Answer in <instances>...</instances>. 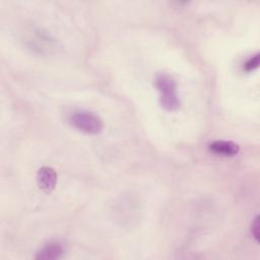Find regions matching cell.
<instances>
[{"mask_svg":"<svg viewBox=\"0 0 260 260\" xmlns=\"http://www.w3.org/2000/svg\"><path fill=\"white\" fill-rule=\"evenodd\" d=\"M154 86L159 92L160 106L169 112L177 111L181 106V99L177 90L176 80L167 73H157L154 77Z\"/></svg>","mask_w":260,"mask_h":260,"instance_id":"cell-1","label":"cell"},{"mask_svg":"<svg viewBox=\"0 0 260 260\" xmlns=\"http://www.w3.org/2000/svg\"><path fill=\"white\" fill-rule=\"evenodd\" d=\"M68 121L74 129L84 134L96 135L104 129L103 120L94 113L84 110H77L70 113Z\"/></svg>","mask_w":260,"mask_h":260,"instance_id":"cell-2","label":"cell"},{"mask_svg":"<svg viewBox=\"0 0 260 260\" xmlns=\"http://www.w3.org/2000/svg\"><path fill=\"white\" fill-rule=\"evenodd\" d=\"M37 183L40 189L45 192H51L55 189L57 184L56 171L48 166H44L39 169L37 173Z\"/></svg>","mask_w":260,"mask_h":260,"instance_id":"cell-3","label":"cell"},{"mask_svg":"<svg viewBox=\"0 0 260 260\" xmlns=\"http://www.w3.org/2000/svg\"><path fill=\"white\" fill-rule=\"evenodd\" d=\"M208 148L212 153L220 156H235L240 150L237 143L228 140H214L209 143Z\"/></svg>","mask_w":260,"mask_h":260,"instance_id":"cell-4","label":"cell"},{"mask_svg":"<svg viewBox=\"0 0 260 260\" xmlns=\"http://www.w3.org/2000/svg\"><path fill=\"white\" fill-rule=\"evenodd\" d=\"M64 254V248L59 242H50L42 247L36 255L37 259L41 260H56L60 259Z\"/></svg>","mask_w":260,"mask_h":260,"instance_id":"cell-5","label":"cell"},{"mask_svg":"<svg viewBox=\"0 0 260 260\" xmlns=\"http://www.w3.org/2000/svg\"><path fill=\"white\" fill-rule=\"evenodd\" d=\"M258 66H259V54L257 53L245 61V63L243 64V70L249 73L257 69Z\"/></svg>","mask_w":260,"mask_h":260,"instance_id":"cell-6","label":"cell"},{"mask_svg":"<svg viewBox=\"0 0 260 260\" xmlns=\"http://www.w3.org/2000/svg\"><path fill=\"white\" fill-rule=\"evenodd\" d=\"M251 233H252V236L254 237L255 241L258 243L259 242V235H260V232H259V216L257 215L252 224H251Z\"/></svg>","mask_w":260,"mask_h":260,"instance_id":"cell-7","label":"cell"}]
</instances>
